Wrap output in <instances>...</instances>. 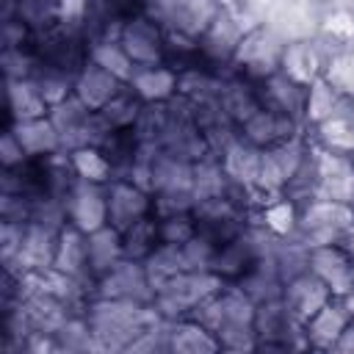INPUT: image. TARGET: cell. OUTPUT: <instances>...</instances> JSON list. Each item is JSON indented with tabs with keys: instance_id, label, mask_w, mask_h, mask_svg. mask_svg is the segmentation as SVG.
Wrapping results in <instances>:
<instances>
[{
	"instance_id": "cell-46",
	"label": "cell",
	"mask_w": 354,
	"mask_h": 354,
	"mask_svg": "<svg viewBox=\"0 0 354 354\" xmlns=\"http://www.w3.org/2000/svg\"><path fill=\"white\" fill-rule=\"evenodd\" d=\"M30 80L39 86V91L47 100L50 108L64 102L69 94H75V75H69L64 69H55V66H47V64H39Z\"/></svg>"
},
{
	"instance_id": "cell-10",
	"label": "cell",
	"mask_w": 354,
	"mask_h": 354,
	"mask_svg": "<svg viewBox=\"0 0 354 354\" xmlns=\"http://www.w3.org/2000/svg\"><path fill=\"white\" fill-rule=\"evenodd\" d=\"M252 28V22H246L243 17H238L232 8H227L221 3V11L210 19V25L199 33V50L207 61V66L213 69H230L235 50L243 39V33Z\"/></svg>"
},
{
	"instance_id": "cell-35",
	"label": "cell",
	"mask_w": 354,
	"mask_h": 354,
	"mask_svg": "<svg viewBox=\"0 0 354 354\" xmlns=\"http://www.w3.org/2000/svg\"><path fill=\"white\" fill-rule=\"evenodd\" d=\"M86 246H88V268H91V277L94 282L111 271L119 260H124V249H122V232L111 224L94 230L86 235Z\"/></svg>"
},
{
	"instance_id": "cell-54",
	"label": "cell",
	"mask_w": 354,
	"mask_h": 354,
	"mask_svg": "<svg viewBox=\"0 0 354 354\" xmlns=\"http://www.w3.org/2000/svg\"><path fill=\"white\" fill-rule=\"evenodd\" d=\"M0 41L3 47H25V50H33V39L36 33L17 17H8V19H0Z\"/></svg>"
},
{
	"instance_id": "cell-6",
	"label": "cell",
	"mask_w": 354,
	"mask_h": 354,
	"mask_svg": "<svg viewBox=\"0 0 354 354\" xmlns=\"http://www.w3.org/2000/svg\"><path fill=\"white\" fill-rule=\"evenodd\" d=\"M33 53L39 64L64 69L69 75H77L86 61L91 58V41L80 25L55 22L47 30H39L33 39Z\"/></svg>"
},
{
	"instance_id": "cell-41",
	"label": "cell",
	"mask_w": 354,
	"mask_h": 354,
	"mask_svg": "<svg viewBox=\"0 0 354 354\" xmlns=\"http://www.w3.org/2000/svg\"><path fill=\"white\" fill-rule=\"evenodd\" d=\"M141 108H144V102H141V100L133 94V88L124 83V88H122L119 94H113V97L97 111V116H100V122H102L108 130H124V127H133V124H136Z\"/></svg>"
},
{
	"instance_id": "cell-27",
	"label": "cell",
	"mask_w": 354,
	"mask_h": 354,
	"mask_svg": "<svg viewBox=\"0 0 354 354\" xmlns=\"http://www.w3.org/2000/svg\"><path fill=\"white\" fill-rule=\"evenodd\" d=\"M218 102L221 108L227 111V116L241 127L249 116H254L263 102H260V94H257V83L235 75L232 69L224 72L221 77V91H218Z\"/></svg>"
},
{
	"instance_id": "cell-30",
	"label": "cell",
	"mask_w": 354,
	"mask_h": 354,
	"mask_svg": "<svg viewBox=\"0 0 354 354\" xmlns=\"http://www.w3.org/2000/svg\"><path fill=\"white\" fill-rule=\"evenodd\" d=\"M166 343H169V354H213V351H221L216 335L205 324H199L196 318L166 321Z\"/></svg>"
},
{
	"instance_id": "cell-56",
	"label": "cell",
	"mask_w": 354,
	"mask_h": 354,
	"mask_svg": "<svg viewBox=\"0 0 354 354\" xmlns=\"http://www.w3.org/2000/svg\"><path fill=\"white\" fill-rule=\"evenodd\" d=\"M25 160H30V158L25 155V149H22V144L17 141L14 130L6 124V127H3V136H0V169H17V166H22Z\"/></svg>"
},
{
	"instance_id": "cell-62",
	"label": "cell",
	"mask_w": 354,
	"mask_h": 354,
	"mask_svg": "<svg viewBox=\"0 0 354 354\" xmlns=\"http://www.w3.org/2000/svg\"><path fill=\"white\" fill-rule=\"evenodd\" d=\"M310 3H313V6H315V8H321V11H324V8H326V6H335V3H337V0H310Z\"/></svg>"
},
{
	"instance_id": "cell-19",
	"label": "cell",
	"mask_w": 354,
	"mask_h": 354,
	"mask_svg": "<svg viewBox=\"0 0 354 354\" xmlns=\"http://www.w3.org/2000/svg\"><path fill=\"white\" fill-rule=\"evenodd\" d=\"M332 299V290L307 268L296 277H290L282 288V301L288 307V313L304 326L326 301Z\"/></svg>"
},
{
	"instance_id": "cell-21",
	"label": "cell",
	"mask_w": 354,
	"mask_h": 354,
	"mask_svg": "<svg viewBox=\"0 0 354 354\" xmlns=\"http://www.w3.org/2000/svg\"><path fill=\"white\" fill-rule=\"evenodd\" d=\"M257 94L263 108H271L277 113H285L304 124V105H307V86L290 80L285 72H274L271 77L257 83ZM307 127V124H304Z\"/></svg>"
},
{
	"instance_id": "cell-43",
	"label": "cell",
	"mask_w": 354,
	"mask_h": 354,
	"mask_svg": "<svg viewBox=\"0 0 354 354\" xmlns=\"http://www.w3.org/2000/svg\"><path fill=\"white\" fill-rule=\"evenodd\" d=\"M321 77L343 100H354V47H337L335 53H329Z\"/></svg>"
},
{
	"instance_id": "cell-23",
	"label": "cell",
	"mask_w": 354,
	"mask_h": 354,
	"mask_svg": "<svg viewBox=\"0 0 354 354\" xmlns=\"http://www.w3.org/2000/svg\"><path fill=\"white\" fill-rule=\"evenodd\" d=\"M348 310L343 304L340 296H332L307 324H304V340H307V348L313 351H332L340 332L346 329L348 324Z\"/></svg>"
},
{
	"instance_id": "cell-29",
	"label": "cell",
	"mask_w": 354,
	"mask_h": 354,
	"mask_svg": "<svg viewBox=\"0 0 354 354\" xmlns=\"http://www.w3.org/2000/svg\"><path fill=\"white\" fill-rule=\"evenodd\" d=\"M260 147H254L252 141H246L241 133L238 138H232L227 144V149L218 155L227 177L232 185L238 188H249L254 191V183H257V171H260Z\"/></svg>"
},
{
	"instance_id": "cell-24",
	"label": "cell",
	"mask_w": 354,
	"mask_h": 354,
	"mask_svg": "<svg viewBox=\"0 0 354 354\" xmlns=\"http://www.w3.org/2000/svg\"><path fill=\"white\" fill-rule=\"evenodd\" d=\"M53 268L61 271V274H66V277H72V279H80V282L94 285V277H91V268H88L86 232L77 230V227H72L69 221L58 232V246H55Z\"/></svg>"
},
{
	"instance_id": "cell-42",
	"label": "cell",
	"mask_w": 354,
	"mask_h": 354,
	"mask_svg": "<svg viewBox=\"0 0 354 354\" xmlns=\"http://www.w3.org/2000/svg\"><path fill=\"white\" fill-rule=\"evenodd\" d=\"M144 268H147V277L152 282V288H160L163 282H169L171 277L188 271V263H185V254H183V246H174V243H160L147 260H144Z\"/></svg>"
},
{
	"instance_id": "cell-18",
	"label": "cell",
	"mask_w": 354,
	"mask_h": 354,
	"mask_svg": "<svg viewBox=\"0 0 354 354\" xmlns=\"http://www.w3.org/2000/svg\"><path fill=\"white\" fill-rule=\"evenodd\" d=\"M329 53L332 50L315 33L313 36H301V39H290V41H285L279 72H285L290 80H296L301 86H310L313 80L321 77Z\"/></svg>"
},
{
	"instance_id": "cell-39",
	"label": "cell",
	"mask_w": 354,
	"mask_h": 354,
	"mask_svg": "<svg viewBox=\"0 0 354 354\" xmlns=\"http://www.w3.org/2000/svg\"><path fill=\"white\" fill-rule=\"evenodd\" d=\"M160 230H158V216H144L127 230H122V249L127 260H147L158 246H160Z\"/></svg>"
},
{
	"instance_id": "cell-22",
	"label": "cell",
	"mask_w": 354,
	"mask_h": 354,
	"mask_svg": "<svg viewBox=\"0 0 354 354\" xmlns=\"http://www.w3.org/2000/svg\"><path fill=\"white\" fill-rule=\"evenodd\" d=\"M241 136L246 141H252L254 147L266 149L271 144H279V141H288V138H296V136H304L307 127L285 113H277L271 108H260L254 116H249L241 127Z\"/></svg>"
},
{
	"instance_id": "cell-3",
	"label": "cell",
	"mask_w": 354,
	"mask_h": 354,
	"mask_svg": "<svg viewBox=\"0 0 354 354\" xmlns=\"http://www.w3.org/2000/svg\"><path fill=\"white\" fill-rule=\"evenodd\" d=\"M221 288H224V279L218 274L188 268V271L171 277L169 282H163L160 288H155L152 304L163 321H180V318H191L196 313V307L205 304Z\"/></svg>"
},
{
	"instance_id": "cell-59",
	"label": "cell",
	"mask_w": 354,
	"mask_h": 354,
	"mask_svg": "<svg viewBox=\"0 0 354 354\" xmlns=\"http://www.w3.org/2000/svg\"><path fill=\"white\" fill-rule=\"evenodd\" d=\"M332 351L335 354H354V318H348V324L340 332V337H337V343H335Z\"/></svg>"
},
{
	"instance_id": "cell-2",
	"label": "cell",
	"mask_w": 354,
	"mask_h": 354,
	"mask_svg": "<svg viewBox=\"0 0 354 354\" xmlns=\"http://www.w3.org/2000/svg\"><path fill=\"white\" fill-rule=\"evenodd\" d=\"M83 318L94 332L100 351H119V354H124L127 346L141 332L163 321L155 304H136V301L105 299V296H94L86 304Z\"/></svg>"
},
{
	"instance_id": "cell-38",
	"label": "cell",
	"mask_w": 354,
	"mask_h": 354,
	"mask_svg": "<svg viewBox=\"0 0 354 354\" xmlns=\"http://www.w3.org/2000/svg\"><path fill=\"white\" fill-rule=\"evenodd\" d=\"M163 64L171 66L180 75V72L194 69V66H202L207 61H205V55L199 50V39L196 36L183 33V30H166V39H163Z\"/></svg>"
},
{
	"instance_id": "cell-34",
	"label": "cell",
	"mask_w": 354,
	"mask_h": 354,
	"mask_svg": "<svg viewBox=\"0 0 354 354\" xmlns=\"http://www.w3.org/2000/svg\"><path fill=\"white\" fill-rule=\"evenodd\" d=\"M252 224L266 230L271 238H293L299 230V205L293 199H288L285 194L263 199Z\"/></svg>"
},
{
	"instance_id": "cell-17",
	"label": "cell",
	"mask_w": 354,
	"mask_h": 354,
	"mask_svg": "<svg viewBox=\"0 0 354 354\" xmlns=\"http://www.w3.org/2000/svg\"><path fill=\"white\" fill-rule=\"evenodd\" d=\"M108 224L119 232L144 216H152V194L127 177H113L108 185Z\"/></svg>"
},
{
	"instance_id": "cell-36",
	"label": "cell",
	"mask_w": 354,
	"mask_h": 354,
	"mask_svg": "<svg viewBox=\"0 0 354 354\" xmlns=\"http://www.w3.org/2000/svg\"><path fill=\"white\" fill-rule=\"evenodd\" d=\"M315 36L335 53L337 47H354V11L343 3L326 6L318 17Z\"/></svg>"
},
{
	"instance_id": "cell-9",
	"label": "cell",
	"mask_w": 354,
	"mask_h": 354,
	"mask_svg": "<svg viewBox=\"0 0 354 354\" xmlns=\"http://www.w3.org/2000/svg\"><path fill=\"white\" fill-rule=\"evenodd\" d=\"M50 119L61 133V144L66 152L80 147H100L108 127L100 122L97 111L86 108L75 94H69L64 102L50 108Z\"/></svg>"
},
{
	"instance_id": "cell-26",
	"label": "cell",
	"mask_w": 354,
	"mask_h": 354,
	"mask_svg": "<svg viewBox=\"0 0 354 354\" xmlns=\"http://www.w3.org/2000/svg\"><path fill=\"white\" fill-rule=\"evenodd\" d=\"M307 138L324 149L332 152H343V155H354V105L351 100H346L332 116H326L324 122L313 124L307 130Z\"/></svg>"
},
{
	"instance_id": "cell-25",
	"label": "cell",
	"mask_w": 354,
	"mask_h": 354,
	"mask_svg": "<svg viewBox=\"0 0 354 354\" xmlns=\"http://www.w3.org/2000/svg\"><path fill=\"white\" fill-rule=\"evenodd\" d=\"M127 86L141 102H169L177 97L180 75L166 64H144L133 69Z\"/></svg>"
},
{
	"instance_id": "cell-20",
	"label": "cell",
	"mask_w": 354,
	"mask_h": 354,
	"mask_svg": "<svg viewBox=\"0 0 354 354\" xmlns=\"http://www.w3.org/2000/svg\"><path fill=\"white\" fill-rule=\"evenodd\" d=\"M307 268L332 290V296H346L354 288V263L340 249V243L313 246Z\"/></svg>"
},
{
	"instance_id": "cell-45",
	"label": "cell",
	"mask_w": 354,
	"mask_h": 354,
	"mask_svg": "<svg viewBox=\"0 0 354 354\" xmlns=\"http://www.w3.org/2000/svg\"><path fill=\"white\" fill-rule=\"evenodd\" d=\"M72 158V169L80 180H91V183H102L108 185L116 174H113V166L111 160L105 158V152L100 147H80V149H72L69 152Z\"/></svg>"
},
{
	"instance_id": "cell-58",
	"label": "cell",
	"mask_w": 354,
	"mask_h": 354,
	"mask_svg": "<svg viewBox=\"0 0 354 354\" xmlns=\"http://www.w3.org/2000/svg\"><path fill=\"white\" fill-rule=\"evenodd\" d=\"M86 11H88V0H58V17L66 25H80L83 28Z\"/></svg>"
},
{
	"instance_id": "cell-16",
	"label": "cell",
	"mask_w": 354,
	"mask_h": 354,
	"mask_svg": "<svg viewBox=\"0 0 354 354\" xmlns=\"http://www.w3.org/2000/svg\"><path fill=\"white\" fill-rule=\"evenodd\" d=\"M58 232H61V227L28 221L22 243H19L17 254H14V260L11 263H0V266H8L14 271H19V274H36V271L53 268L55 246H58Z\"/></svg>"
},
{
	"instance_id": "cell-49",
	"label": "cell",
	"mask_w": 354,
	"mask_h": 354,
	"mask_svg": "<svg viewBox=\"0 0 354 354\" xmlns=\"http://www.w3.org/2000/svg\"><path fill=\"white\" fill-rule=\"evenodd\" d=\"M58 343L61 354H83V351H100L94 332L88 329L83 315H72L61 329H58Z\"/></svg>"
},
{
	"instance_id": "cell-50",
	"label": "cell",
	"mask_w": 354,
	"mask_h": 354,
	"mask_svg": "<svg viewBox=\"0 0 354 354\" xmlns=\"http://www.w3.org/2000/svg\"><path fill=\"white\" fill-rule=\"evenodd\" d=\"M14 17L22 19L33 33L47 30L55 22H61V17H58V0H17Z\"/></svg>"
},
{
	"instance_id": "cell-47",
	"label": "cell",
	"mask_w": 354,
	"mask_h": 354,
	"mask_svg": "<svg viewBox=\"0 0 354 354\" xmlns=\"http://www.w3.org/2000/svg\"><path fill=\"white\" fill-rule=\"evenodd\" d=\"M166 124H169V105L166 102H144L133 130L138 136V141L144 144H158L160 147V138L166 133Z\"/></svg>"
},
{
	"instance_id": "cell-8",
	"label": "cell",
	"mask_w": 354,
	"mask_h": 354,
	"mask_svg": "<svg viewBox=\"0 0 354 354\" xmlns=\"http://www.w3.org/2000/svg\"><path fill=\"white\" fill-rule=\"evenodd\" d=\"M254 335H257V351L307 348L304 326L288 313L282 299H271V301L257 304V310H254Z\"/></svg>"
},
{
	"instance_id": "cell-60",
	"label": "cell",
	"mask_w": 354,
	"mask_h": 354,
	"mask_svg": "<svg viewBox=\"0 0 354 354\" xmlns=\"http://www.w3.org/2000/svg\"><path fill=\"white\" fill-rule=\"evenodd\" d=\"M340 249H343V252L348 254V260L354 263V227H351V230H348V232L340 238Z\"/></svg>"
},
{
	"instance_id": "cell-13",
	"label": "cell",
	"mask_w": 354,
	"mask_h": 354,
	"mask_svg": "<svg viewBox=\"0 0 354 354\" xmlns=\"http://www.w3.org/2000/svg\"><path fill=\"white\" fill-rule=\"evenodd\" d=\"M94 296L124 299V301H136V304H152L155 288L147 277L144 263L124 257L94 282Z\"/></svg>"
},
{
	"instance_id": "cell-57",
	"label": "cell",
	"mask_w": 354,
	"mask_h": 354,
	"mask_svg": "<svg viewBox=\"0 0 354 354\" xmlns=\"http://www.w3.org/2000/svg\"><path fill=\"white\" fill-rule=\"evenodd\" d=\"M3 221H30V199L22 194H0Z\"/></svg>"
},
{
	"instance_id": "cell-40",
	"label": "cell",
	"mask_w": 354,
	"mask_h": 354,
	"mask_svg": "<svg viewBox=\"0 0 354 354\" xmlns=\"http://www.w3.org/2000/svg\"><path fill=\"white\" fill-rule=\"evenodd\" d=\"M138 136L133 127H124V130H108L100 141V149L105 152V158L111 160L113 166V174L116 177H127L136 155H138Z\"/></svg>"
},
{
	"instance_id": "cell-55",
	"label": "cell",
	"mask_w": 354,
	"mask_h": 354,
	"mask_svg": "<svg viewBox=\"0 0 354 354\" xmlns=\"http://www.w3.org/2000/svg\"><path fill=\"white\" fill-rule=\"evenodd\" d=\"M25 224L28 221H3L0 218V263H11L19 243H22V235H25Z\"/></svg>"
},
{
	"instance_id": "cell-4",
	"label": "cell",
	"mask_w": 354,
	"mask_h": 354,
	"mask_svg": "<svg viewBox=\"0 0 354 354\" xmlns=\"http://www.w3.org/2000/svg\"><path fill=\"white\" fill-rule=\"evenodd\" d=\"M282 50H285V39L279 36V30L268 22H257L243 33L230 69L252 83H260L274 72H279Z\"/></svg>"
},
{
	"instance_id": "cell-31",
	"label": "cell",
	"mask_w": 354,
	"mask_h": 354,
	"mask_svg": "<svg viewBox=\"0 0 354 354\" xmlns=\"http://www.w3.org/2000/svg\"><path fill=\"white\" fill-rule=\"evenodd\" d=\"M17 136V141L22 144L28 158H47L64 149L61 144V133L53 124L50 113L47 116H36V119H25V122H11L8 124Z\"/></svg>"
},
{
	"instance_id": "cell-1",
	"label": "cell",
	"mask_w": 354,
	"mask_h": 354,
	"mask_svg": "<svg viewBox=\"0 0 354 354\" xmlns=\"http://www.w3.org/2000/svg\"><path fill=\"white\" fill-rule=\"evenodd\" d=\"M254 310L257 304L238 285L224 282V288L199 304L191 318L216 335L221 351H257Z\"/></svg>"
},
{
	"instance_id": "cell-33",
	"label": "cell",
	"mask_w": 354,
	"mask_h": 354,
	"mask_svg": "<svg viewBox=\"0 0 354 354\" xmlns=\"http://www.w3.org/2000/svg\"><path fill=\"white\" fill-rule=\"evenodd\" d=\"M47 113H50V105H47V100L41 97L39 86L30 77L6 80V124L47 116Z\"/></svg>"
},
{
	"instance_id": "cell-11",
	"label": "cell",
	"mask_w": 354,
	"mask_h": 354,
	"mask_svg": "<svg viewBox=\"0 0 354 354\" xmlns=\"http://www.w3.org/2000/svg\"><path fill=\"white\" fill-rule=\"evenodd\" d=\"M315 166V196L335 202H354V155L332 152L310 141Z\"/></svg>"
},
{
	"instance_id": "cell-48",
	"label": "cell",
	"mask_w": 354,
	"mask_h": 354,
	"mask_svg": "<svg viewBox=\"0 0 354 354\" xmlns=\"http://www.w3.org/2000/svg\"><path fill=\"white\" fill-rule=\"evenodd\" d=\"M91 61L100 64L102 69H108L111 75H116L124 83L130 80V75L136 69L133 58L124 53V47L119 41H97V44H91Z\"/></svg>"
},
{
	"instance_id": "cell-14",
	"label": "cell",
	"mask_w": 354,
	"mask_h": 354,
	"mask_svg": "<svg viewBox=\"0 0 354 354\" xmlns=\"http://www.w3.org/2000/svg\"><path fill=\"white\" fill-rule=\"evenodd\" d=\"M64 207H66V221L83 230L86 235L108 224V191L102 183L77 177L69 194L64 196Z\"/></svg>"
},
{
	"instance_id": "cell-53",
	"label": "cell",
	"mask_w": 354,
	"mask_h": 354,
	"mask_svg": "<svg viewBox=\"0 0 354 354\" xmlns=\"http://www.w3.org/2000/svg\"><path fill=\"white\" fill-rule=\"evenodd\" d=\"M183 254H185V263L191 271H210L213 257H216V243L196 232L188 243H183Z\"/></svg>"
},
{
	"instance_id": "cell-44",
	"label": "cell",
	"mask_w": 354,
	"mask_h": 354,
	"mask_svg": "<svg viewBox=\"0 0 354 354\" xmlns=\"http://www.w3.org/2000/svg\"><path fill=\"white\" fill-rule=\"evenodd\" d=\"M343 102H346V100H343L324 77L313 80V83L307 86V105H304V124H307V130H310L313 124L324 122L326 116H332Z\"/></svg>"
},
{
	"instance_id": "cell-28",
	"label": "cell",
	"mask_w": 354,
	"mask_h": 354,
	"mask_svg": "<svg viewBox=\"0 0 354 354\" xmlns=\"http://www.w3.org/2000/svg\"><path fill=\"white\" fill-rule=\"evenodd\" d=\"M124 88V80H119L116 75H111L108 69H102L100 64H94L91 58L86 61V66L75 75V97L91 108L100 111L113 94H119Z\"/></svg>"
},
{
	"instance_id": "cell-51",
	"label": "cell",
	"mask_w": 354,
	"mask_h": 354,
	"mask_svg": "<svg viewBox=\"0 0 354 354\" xmlns=\"http://www.w3.org/2000/svg\"><path fill=\"white\" fill-rule=\"evenodd\" d=\"M0 66L6 80H25V77H33L39 58L33 50H25V47H0Z\"/></svg>"
},
{
	"instance_id": "cell-12",
	"label": "cell",
	"mask_w": 354,
	"mask_h": 354,
	"mask_svg": "<svg viewBox=\"0 0 354 354\" xmlns=\"http://www.w3.org/2000/svg\"><path fill=\"white\" fill-rule=\"evenodd\" d=\"M144 11L166 30H183L199 39V33L221 11V0H144Z\"/></svg>"
},
{
	"instance_id": "cell-7",
	"label": "cell",
	"mask_w": 354,
	"mask_h": 354,
	"mask_svg": "<svg viewBox=\"0 0 354 354\" xmlns=\"http://www.w3.org/2000/svg\"><path fill=\"white\" fill-rule=\"evenodd\" d=\"M307 144L310 141H307V133H304V136L271 144V147H266L260 152V171H257L254 191L263 199L285 194L288 183L293 180V174L299 171V166H301V160L307 155Z\"/></svg>"
},
{
	"instance_id": "cell-37",
	"label": "cell",
	"mask_w": 354,
	"mask_h": 354,
	"mask_svg": "<svg viewBox=\"0 0 354 354\" xmlns=\"http://www.w3.org/2000/svg\"><path fill=\"white\" fill-rule=\"evenodd\" d=\"M232 183L218 160V155H205L202 160L194 163V177H191V194L196 202L202 199H213V196H224L230 194Z\"/></svg>"
},
{
	"instance_id": "cell-5",
	"label": "cell",
	"mask_w": 354,
	"mask_h": 354,
	"mask_svg": "<svg viewBox=\"0 0 354 354\" xmlns=\"http://www.w3.org/2000/svg\"><path fill=\"white\" fill-rule=\"evenodd\" d=\"M354 227V205L313 196L299 205V241L313 246L340 243V238Z\"/></svg>"
},
{
	"instance_id": "cell-32",
	"label": "cell",
	"mask_w": 354,
	"mask_h": 354,
	"mask_svg": "<svg viewBox=\"0 0 354 354\" xmlns=\"http://www.w3.org/2000/svg\"><path fill=\"white\" fill-rule=\"evenodd\" d=\"M271 243H274V241H271ZM232 285H238L254 304H263V301H271V299H282L285 279H282L279 268L274 266L271 249H268V252H266L238 282H232Z\"/></svg>"
},
{
	"instance_id": "cell-52",
	"label": "cell",
	"mask_w": 354,
	"mask_h": 354,
	"mask_svg": "<svg viewBox=\"0 0 354 354\" xmlns=\"http://www.w3.org/2000/svg\"><path fill=\"white\" fill-rule=\"evenodd\" d=\"M158 230L163 243L183 246L196 235V216L194 210L188 213H171V216H158Z\"/></svg>"
},
{
	"instance_id": "cell-15",
	"label": "cell",
	"mask_w": 354,
	"mask_h": 354,
	"mask_svg": "<svg viewBox=\"0 0 354 354\" xmlns=\"http://www.w3.org/2000/svg\"><path fill=\"white\" fill-rule=\"evenodd\" d=\"M163 39H166V28L147 11L130 17L119 33V44L124 47V53L133 58L136 66L163 64Z\"/></svg>"
},
{
	"instance_id": "cell-63",
	"label": "cell",
	"mask_w": 354,
	"mask_h": 354,
	"mask_svg": "<svg viewBox=\"0 0 354 354\" xmlns=\"http://www.w3.org/2000/svg\"><path fill=\"white\" fill-rule=\"evenodd\" d=\"M351 205H354V202H351Z\"/></svg>"
},
{
	"instance_id": "cell-61",
	"label": "cell",
	"mask_w": 354,
	"mask_h": 354,
	"mask_svg": "<svg viewBox=\"0 0 354 354\" xmlns=\"http://www.w3.org/2000/svg\"><path fill=\"white\" fill-rule=\"evenodd\" d=\"M340 299H343V304H346V310H348V315L354 318V288H351V290H348L346 296H340Z\"/></svg>"
}]
</instances>
